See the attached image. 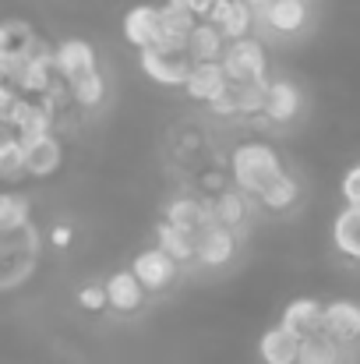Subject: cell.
<instances>
[{
    "label": "cell",
    "mask_w": 360,
    "mask_h": 364,
    "mask_svg": "<svg viewBox=\"0 0 360 364\" xmlns=\"http://www.w3.org/2000/svg\"><path fill=\"white\" fill-rule=\"evenodd\" d=\"M279 173H283V156L268 141H244L230 152V181L247 198H254Z\"/></svg>",
    "instance_id": "cell-1"
},
{
    "label": "cell",
    "mask_w": 360,
    "mask_h": 364,
    "mask_svg": "<svg viewBox=\"0 0 360 364\" xmlns=\"http://www.w3.org/2000/svg\"><path fill=\"white\" fill-rule=\"evenodd\" d=\"M219 64H223L230 85H247V82H265L268 78V50L254 36L227 43V53H223Z\"/></svg>",
    "instance_id": "cell-2"
},
{
    "label": "cell",
    "mask_w": 360,
    "mask_h": 364,
    "mask_svg": "<svg viewBox=\"0 0 360 364\" xmlns=\"http://www.w3.org/2000/svg\"><path fill=\"white\" fill-rule=\"evenodd\" d=\"M57 71H53V50L46 43H39L11 75V85L18 89L21 100H46L53 92Z\"/></svg>",
    "instance_id": "cell-3"
},
{
    "label": "cell",
    "mask_w": 360,
    "mask_h": 364,
    "mask_svg": "<svg viewBox=\"0 0 360 364\" xmlns=\"http://www.w3.org/2000/svg\"><path fill=\"white\" fill-rule=\"evenodd\" d=\"M53 71H57V78H60L64 85H67V82H78V78L99 71V53H96V46H92L89 39L67 36V39H60V43L53 46Z\"/></svg>",
    "instance_id": "cell-4"
},
{
    "label": "cell",
    "mask_w": 360,
    "mask_h": 364,
    "mask_svg": "<svg viewBox=\"0 0 360 364\" xmlns=\"http://www.w3.org/2000/svg\"><path fill=\"white\" fill-rule=\"evenodd\" d=\"M138 68H141V75H145L152 85H159V89H184V82H187V75H191L187 53H163V50H156V46L138 50Z\"/></svg>",
    "instance_id": "cell-5"
},
{
    "label": "cell",
    "mask_w": 360,
    "mask_h": 364,
    "mask_svg": "<svg viewBox=\"0 0 360 364\" xmlns=\"http://www.w3.org/2000/svg\"><path fill=\"white\" fill-rule=\"evenodd\" d=\"M237 230H227L219 223H205L195 234V262L205 265V269H223L237 258Z\"/></svg>",
    "instance_id": "cell-6"
},
{
    "label": "cell",
    "mask_w": 360,
    "mask_h": 364,
    "mask_svg": "<svg viewBox=\"0 0 360 364\" xmlns=\"http://www.w3.org/2000/svg\"><path fill=\"white\" fill-rule=\"evenodd\" d=\"M131 272H134V279L145 287V294H159V290H166V287L177 279L180 265H177L166 251H159V247L152 244V247H141V251L131 258Z\"/></svg>",
    "instance_id": "cell-7"
},
{
    "label": "cell",
    "mask_w": 360,
    "mask_h": 364,
    "mask_svg": "<svg viewBox=\"0 0 360 364\" xmlns=\"http://www.w3.org/2000/svg\"><path fill=\"white\" fill-rule=\"evenodd\" d=\"M120 36H124V43H127L134 53L156 46V36H159V7H152V4H134V7L120 18Z\"/></svg>",
    "instance_id": "cell-8"
},
{
    "label": "cell",
    "mask_w": 360,
    "mask_h": 364,
    "mask_svg": "<svg viewBox=\"0 0 360 364\" xmlns=\"http://www.w3.org/2000/svg\"><path fill=\"white\" fill-rule=\"evenodd\" d=\"M227 89H230V78H227L223 64H191V75H187V82H184V96H187L191 103L212 107Z\"/></svg>",
    "instance_id": "cell-9"
},
{
    "label": "cell",
    "mask_w": 360,
    "mask_h": 364,
    "mask_svg": "<svg viewBox=\"0 0 360 364\" xmlns=\"http://www.w3.org/2000/svg\"><path fill=\"white\" fill-rule=\"evenodd\" d=\"M25 145V173L32 181H46L64 166V145L57 134H43L36 141H21Z\"/></svg>",
    "instance_id": "cell-10"
},
{
    "label": "cell",
    "mask_w": 360,
    "mask_h": 364,
    "mask_svg": "<svg viewBox=\"0 0 360 364\" xmlns=\"http://www.w3.org/2000/svg\"><path fill=\"white\" fill-rule=\"evenodd\" d=\"M300 107H304V96H300L297 82H290V78H268V89H265V110H261L268 121L283 127V124L297 121Z\"/></svg>",
    "instance_id": "cell-11"
},
{
    "label": "cell",
    "mask_w": 360,
    "mask_h": 364,
    "mask_svg": "<svg viewBox=\"0 0 360 364\" xmlns=\"http://www.w3.org/2000/svg\"><path fill=\"white\" fill-rule=\"evenodd\" d=\"M53 121L57 114L50 110L46 100H21L11 117V131L18 134V141H36L43 134H53Z\"/></svg>",
    "instance_id": "cell-12"
},
{
    "label": "cell",
    "mask_w": 360,
    "mask_h": 364,
    "mask_svg": "<svg viewBox=\"0 0 360 364\" xmlns=\"http://www.w3.org/2000/svg\"><path fill=\"white\" fill-rule=\"evenodd\" d=\"M322 333L332 336L339 347L360 340V304L357 301H347V297L329 301L325 304V315H322Z\"/></svg>",
    "instance_id": "cell-13"
},
{
    "label": "cell",
    "mask_w": 360,
    "mask_h": 364,
    "mask_svg": "<svg viewBox=\"0 0 360 364\" xmlns=\"http://www.w3.org/2000/svg\"><path fill=\"white\" fill-rule=\"evenodd\" d=\"M163 220L198 234L205 223H212V205H209V198L202 191L198 195H173L166 202V209H163Z\"/></svg>",
    "instance_id": "cell-14"
},
{
    "label": "cell",
    "mask_w": 360,
    "mask_h": 364,
    "mask_svg": "<svg viewBox=\"0 0 360 364\" xmlns=\"http://www.w3.org/2000/svg\"><path fill=\"white\" fill-rule=\"evenodd\" d=\"M198 21L184 11H173V7H159V36H156V50L163 53H187V39H191V28Z\"/></svg>",
    "instance_id": "cell-15"
},
{
    "label": "cell",
    "mask_w": 360,
    "mask_h": 364,
    "mask_svg": "<svg viewBox=\"0 0 360 364\" xmlns=\"http://www.w3.org/2000/svg\"><path fill=\"white\" fill-rule=\"evenodd\" d=\"M103 287H107V304H110L114 311H120V315H131V311H138V308L145 304V287L134 279L131 269L110 272V276L103 279Z\"/></svg>",
    "instance_id": "cell-16"
},
{
    "label": "cell",
    "mask_w": 360,
    "mask_h": 364,
    "mask_svg": "<svg viewBox=\"0 0 360 364\" xmlns=\"http://www.w3.org/2000/svg\"><path fill=\"white\" fill-rule=\"evenodd\" d=\"M322 315H325V304L315 301V297H293L286 308H283V329H290L293 336H311V333H322Z\"/></svg>",
    "instance_id": "cell-17"
},
{
    "label": "cell",
    "mask_w": 360,
    "mask_h": 364,
    "mask_svg": "<svg viewBox=\"0 0 360 364\" xmlns=\"http://www.w3.org/2000/svg\"><path fill=\"white\" fill-rule=\"evenodd\" d=\"M212 205V223L227 227V230H240L247 220H251V198L237 191V188H223L209 198Z\"/></svg>",
    "instance_id": "cell-18"
},
{
    "label": "cell",
    "mask_w": 360,
    "mask_h": 364,
    "mask_svg": "<svg viewBox=\"0 0 360 364\" xmlns=\"http://www.w3.org/2000/svg\"><path fill=\"white\" fill-rule=\"evenodd\" d=\"M209 21L223 32L227 43H237V39H244V36H251L254 11H251L244 0H223V4H216V11L209 14Z\"/></svg>",
    "instance_id": "cell-19"
},
{
    "label": "cell",
    "mask_w": 360,
    "mask_h": 364,
    "mask_svg": "<svg viewBox=\"0 0 360 364\" xmlns=\"http://www.w3.org/2000/svg\"><path fill=\"white\" fill-rule=\"evenodd\" d=\"M223 53H227L223 32L212 21H198L191 28V39H187V60L191 64H219Z\"/></svg>",
    "instance_id": "cell-20"
},
{
    "label": "cell",
    "mask_w": 360,
    "mask_h": 364,
    "mask_svg": "<svg viewBox=\"0 0 360 364\" xmlns=\"http://www.w3.org/2000/svg\"><path fill=\"white\" fill-rule=\"evenodd\" d=\"M258 205L265 209V213H272V216H279V213H290L297 202H300V181L293 177V173H279L276 181H268L258 195Z\"/></svg>",
    "instance_id": "cell-21"
},
{
    "label": "cell",
    "mask_w": 360,
    "mask_h": 364,
    "mask_svg": "<svg viewBox=\"0 0 360 364\" xmlns=\"http://www.w3.org/2000/svg\"><path fill=\"white\" fill-rule=\"evenodd\" d=\"M261 21L279 36H293L307 25V0H272L261 11Z\"/></svg>",
    "instance_id": "cell-22"
},
{
    "label": "cell",
    "mask_w": 360,
    "mask_h": 364,
    "mask_svg": "<svg viewBox=\"0 0 360 364\" xmlns=\"http://www.w3.org/2000/svg\"><path fill=\"white\" fill-rule=\"evenodd\" d=\"M297 350H300V336H293L283 326L265 329L258 340V358L265 364H297Z\"/></svg>",
    "instance_id": "cell-23"
},
{
    "label": "cell",
    "mask_w": 360,
    "mask_h": 364,
    "mask_svg": "<svg viewBox=\"0 0 360 364\" xmlns=\"http://www.w3.org/2000/svg\"><path fill=\"white\" fill-rule=\"evenodd\" d=\"M332 244H336L339 255L360 262V209L343 205L336 213V220H332Z\"/></svg>",
    "instance_id": "cell-24"
},
{
    "label": "cell",
    "mask_w": 360,
    "mask_h": 364,
    "mask_svg": "<svg viewBox=\"0 0 360 364\" xmlns=\"http://www.w3.org/2000/svg\"><path fill=\"white\" fill-rule=\"evenodd\" d=\"M25 177V145L11 127H0V184H18Z\"/></svg>",
    "instance_id": "cell-25"
},
{
    "label": "cell",
    "mask_w": 360,
    "mask_h": 364,
    "mask_svg": "<svg viewBox=\"0 0 360 364\" xmlns=\"http://www.w3.org/2000/svg\"><path fill=\"white\" fill-rule=\"evenodd\" d=\"M156 247L166 251L177 265L184 262H195V230H184V227H173V223H159L156 227Z\"/></svg>",
    "instance_id": "cell-26"
},
{
    "label": "cell",
    "mask_w": 360,
    "mask_h": 364,
    "mask_svg": "<svg viewBox=\"0 0 360 364\" xmlns=\"http://www.w3.org/2000/svg\"><path fill=\"white\" fill-rule=\"evenodd\" d=\"M28 223H32V202L25 195H14V191L0 188V237L28 230Z\"/></svg>",
    "instance_id": "cell-27"
},
{
    "label": "cell",
    "mask_w": 360,
    "mask_h": 364,
    "mask_svg": "<svg viewBox=\"0 0 360 364\" xmlns=\"http://www.w3.org/2000/svg\"><path fill=\"white\" fill-rule=\"evenodd\" d=\"M67 100L78 110H99L107 103V75L92 71V75H85L78 82H67Z\"/></svg>",
    "instance_id": "cell-28"
},
{
    "label": "cell",
    "mask_w": 360,
    "mask_h": 364,
    "mask_svg": "<svg viewBox=\"0 0 360 364\" xmlns=\"http://www.w3.org/2000/svg\"><path fill=\"white\" fill-rule=\"evenodd\" d=\"M36 46H39V36L32 32V25H25V21H0V53H11V57L25 60Z\"/></svg>",
    "instance_id": "cell-29"
},
{
    "label": "cell",
    "mask_w": 360,
    "mask_h": 364,
    "mask_svg": "<svg viewBox=\"0 0 360 364\" xmlns=\"http://www.w3.org/2000/svg\"><path fill=\"white\" fill-rule=\"evenodd\" d=\"M297 364H339V343L325 333H311L300 340Z\"/></svg>",
    "instance_id": "cell-30"
},
{
    "label": "cell",
    "mask_w": 360,
    "mask_h": 364,
    "mask_svg": "<svg viewBox=\"0 0 360 364\" xmlns=\"http://www.w3.org/2000/svg\"><path fill=\"white\" fill-rule=\"evenodd\" d=\"M234 89V107H237V117H254L265 110V89H268V78L265 82H247V85H230Z\"/></svg>",
    "instance_id": "cell-31"
},
{
    "label": "cell",
    "mask_w": 360,
    "mask_h": 364,
    "mask_svg": "<svg viewBox=\"0 0 360 364\" xmlns=\"http://www.w3.org/2000/svg\"><path fill=\"white\" fill-rule=\"evenodd\" d=\"M75 301H78V308L89 311V315H103V311L110 308V304H107V287H103V283H85V287H78Z\"/></svg>",
    "instance_id": "cell-32"
},
{
    "label": "cell",
    "mask_w": 360,
    "mask_h": 364,
    "mask_svg": "<svg viewBox=\"0 0 360 364\" xmlns=\"http://www.w3.org/2000/svg\"><path fill=\"white\" fill-rule=\"evenodd\" d=\"M339 195H343L347 205L360 209V163H354V166L343 173V181H339Z\"/></svg>",
    "instance_id": "cell-33"
},
{
    "label": "cell",
    "mask_w": 360,
    "mask_h": 364,
    "mask_svg": "<svg viewBox=\"0 0 360 364\" xmlns=\"http://www.w3.org/2000/svg\"><path fill=\"white\" fill-rule=\"evenodd\" d=\"M18 103H21L18 89L11 82H0V127H11V117H14Z\"/></svg>",
    "instance_id": "cell-34"
},
{
    "label": "cell",
    "mask_w": 360,
    "mask_h": 364,
    "mask_svg": "<svg viewBox=\"0 0 360 364\" xmlns=\"http://www.w3.org/2000/svg\"><path fill=\"white\" fill-rule=\"evenodd\" d=\"M46 241L53 244L57 251H67L71 241H75V227H71V223H53V227H50V234H46Z\"/></svg>",
    "instance_id": "cell-35"
},
{
    "label": "cell",
    "mask_w": 360,
    "mask_h": 364,
    "mask_svg": "<svg viewBox=\"0 0 360 364\" xmlns=\"http://www.w3.org/2000/svg\"><path fill=\"white\" fill-rule=\"evenodd\" d=\"M216 4H223V0H195V4H191L195 21H209V14L216 11Z\"/></svg>",
    "instance_id": "cell-36"
},
{
    "label": "cell",
    "mask_w": 360,
    "mask_h": 364,
    "mask_svg": "<svg viewBox=\"0 0 360 364\" xmlns=\"http://www.w3.org/2000/svg\"><path fill=\"white\" fill-rule=\"evenodd\" d=\"M191 4L195 0H166V7H173V11H184V14H191ZM195 18V14H191Z\"/></svg>",
    "instance_id": "cell-37"
},
{
    "label": "cell",
    "mask_w": 360,
    "mask_h": 364,
    "mask_svg": "<svg viewBox=\"0 0 360 364\" xmlns=\"http://www.w3.org/2000/svg\"><path fill=\"white\" fill-rule=\"evenodd\" d=\"M244 4H247V7H251V11H265V7H268V4H272V0H244Z\"/></svg>",
    "instance_id": "cell-38"
}]
</instances>
